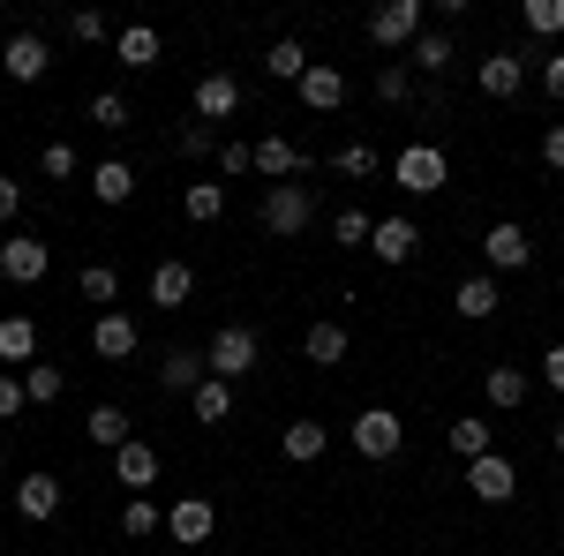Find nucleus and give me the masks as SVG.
<instances>
[{
  "label": "nucleus",
  "mask_w": 564,
  "mask_h": 556,
  "mask_svg": "<svg viewBox=\"0 0 564 556\" xmlns=\"http://www.w3.org/2000/svg\"><path fill=\"white\" fill-rule=\"evenodd\" d=\"M204 361H212L218 384H241V377H257V369H263V339L249 331V324H226V331H212Z\"/></svg>",
  "instance_id": "2"
},
{
  "label": "nucleus",
  "mask_w": 564,
  "mask_h": 556,
  "mask_svg": "<svg viewBox=\"0 0 564 556\" xmlns=\"http://www.w3.org/2000/svg\"><path fill=\"white\" fill-rule=\"evenodd\" d=\"M542 384L564 399V346H550V353H542Z\"/></svg>",
  "instance_id": "50"
},
{
  "label": "nucleus",
  "mask_w": 564,
  "mask_h": 556,
  "mask_svg": "<svg viewBox=\"0 0 564 556\" xmlns=\"http://www.w3.org/2000/svg\"><path fill=\"white\" fill-rule=\"evenodd\" d=\"M263 76L302 84V76H308V45H302V39H271V45H263Z\"/></svg>",
  "instance_id": "30"
},
{
  "label": "nucleus",
  "mask_w": 564,
  "mask_h": 556,
  "mask_svg": "<svg viewBox=\"0 0 564 556\" xmlns=\"http://www.w3.org/2000/svg\"><path fill=\"white\" fill-rule=\"evenodd\" d=\"M459 61V45H452V31H422V39L406 45V76H444Z\"/></svg>",
  "instance_id": "20"
},
{
  "label": "nucleus",
  "mask_w": 564,
  "mask_h": 556,
  "mask_svg": "<svg viewBox=\"0 0 564 556\" xmlns=\"http://www.w3.org/2000/svg\"><path fill=\"white\" fill-rule=\"evenodd\" d=\"M377 166H384V159H377L369 143H347V151H332V173H347V181H369Z\"/></svg>",
  "instance_id": "42"
},
{
  "label": "nucleus",
  "mask_w": 564,
  "mask_h": 556,
  "mask_svg": "<svg viewBox=\"0 0 564 556\" xmlns=\"http://www.w3.org/2000/svg\"><path fill=\"white\" fill-rule=\"evenodd\" d=\"M520 23L534 31V39H564V0H527Z\"/></svg>",
  "instance_id": "38"
},
{
  "label": "nucleus",
  "mask_w": 564,
  "mask_h": 556,
  "mask_svg": "<svg viewBox=\"0 0 564 556\" xmlns=\"http://www.w3.org/2000/svg\"><path fill=\"white\" fill-rule=\"evenodd\" d=\"M452 308H459L467 324H489V316L505 308V279H489V271H475V279H459V286H452Z\"/></svg>",
  "instance_id": "15"
},
{
  "label": "nucleus",
  "mask_w": 564,
  "mask_h": 556,
  "mask_svg": "<svg viewBox=\"0 0 564 556\" xmlns=\"http://www.w3.org/2000/svg\"><path fill=\"white\" fill-rule=\"evenodd\" d=\"M542 166L564 173V121H550V129H542Z\"/></svg>",
  "instance_id": "49"
},
{
  "label": "nucleus",
  "mask_w": 564,
  "mask_h": 556,
  "mask_svg": "<svg viewBox=\"0 0 564 556\" xmlns=\"http://www.w3.org/2000/svg\"><path fill=\"white\" fill-rule=\"evenodd\" d=\"M68 39L76 45H113V23H106L98 8H76V15H68Z\"/></svg>",
  "instance_id": "40"
},
{
  "label": "nucleus",
  "mask_w": 564,
  "mask_h": 556,
  "mask_svg": "<svg viewBox=\"0 0 564 556\" xmlns=\"http://www.w3.org/2000/svg\"><path fill=\"white\" fill-rule=\"evenodd\" d=\"M181 211L196 218V226L226 218V181H188V188H181Z\"/></svg>",
  "instance_id": "33"
},
{
  "label": "nucleus",
  "mask_w": 564,
  "mask_h": 556,
  "mask_svg": "<svg viewBox=\"0 0 564 556\" xmlns=\"http://www.w3.org/2000/svg\"><path fill=\"white\" fill-rule=\"evenodd\" d=\"M557 556H564V534H557Z\"/></svg>",
  "instance_id": "53"
},
{
  "label": "nucleus",
  "mask_w": 564,
  "mask_h": 556,
  "mask_svg": "<svg viewBox=\"0 0 564 556\" xmlns=\"http://www.w3.org/2000/svg\"><path fill=\"white\" fill-rule=\"evenodd\" d=\"M550 451H557V459H564V422H557V428H550Z\"/></svg>",
  "instance_id": "51"
},
{
  "label": "nucleus",
  "mask_w": 564,
  "mask_h": 556,
  "mask_svg": "<svg viewBox=\"0 0 564 556\" xmlns=\"http://www.w3.org/2000/svg\"><path fill=\"white\" fill-rule=\"evenodd\" d=\"M113 61H121V68H159V61H166V39H159L151 23H129V31H113Z\"/></svg>",
  "instance_id": "19"
},
{
  "label": "nucleus",
  "mask_w": 564,
  "mask_h": 556,
  "mask_svg": "<svg viewBox=\"0 0 564 556\" xmlns=\"http://www.w3.org/2000/svg\"><path fill=\"white\" fill-rule=\"evenodd\" d=\"M0 361H15V369L39 361V324L31 316H0Z\"/></svg>",
  "instance_id": "29"
},
{
  "label": "nucleus",
  "mask_w": 564,
  "mask_h": 556,
  "mask_svg": "<svg viewBox=\"0 0 564 556\" xmlns=\"http://www.w3.org/2000/svg\"><path fill=\"white\" fill-rule=\"evenodd\" d=\"M204 377H212L204 346H166V353H159V384H166V391H196Z\"/></svg>",
  "instance_id": "18"
},
{
  "label": "nucleus",
  "mask_w": 564,
  "mask_h": 556,
  "mask_svg": "<svg viewBox=\"0 0 564 556\" xmlns=\"http://www.w3.org/2000/svg\"><path fill=\"white\" fill-rule=\"evenodd\" d=\"M430 31V15H422V0H384V8H369V39L384 45V53H406V45Z\"/></svg>",
  "instance_id": "5"
},
{
  "label": "nucleus",
  "mask_w": 564,
  "mask_h": 556,
  "mask_svg": "<svg viewBox=\"0 0 564 556\" xmlns=\"http://www.w3.org/2000/svg\"><path fill=\"white\" fill-rule=\"evenodd\" d=\"M294 90H302L308 113H339V106H347V76H339L332 61H308V76H302Z\"/></svg>",
  "instance_id": "17"
},
{
  "label": "nucleus",
  "mask_w": 564,
  "mask_h": 556,
  "mask_svg": "<svg viewBox=\"0 0 564 556\" xmlns=\"http://www.w3.org/2000/svg\"><path fill=\"white\" fill-rule=\"evenodd\" d=\"M23 406H31V399H23V377H15V369H0V422H15Z\"/></svg>",
  "instance_id": "46"
},
{
  "label": "nucleus",
  "mask_w": 564,
  "mask_h": 556,
  "mask_svg": "<svg viewBox=\"0 0 564 556\" xmlns=\"http://www.w3.org/2000/svg\"><path fill=\"white\" fill-rule=\"evenodd\" d=\"M475 90H481V98H505V106H512V98L527 90V53L497 45V53H489V61L475 68Z\"/></svg>",
  "instance_id": "10"
},
{
  "label": "nucleus",
  "mask_w": 564,
  "mask_h": 556,
  "mask_svg": "<svg viewBox=\"0 0 564 556\" xmlns=\"http://www.w3.org/2000/svg\"><path fill=\"white\" fill-rule=\"evenodd\" d=\"M534 76H542V90L564 106V45H550V53H534Z\"/></svg>",
  "instance_id": "45"
},
{
  "label": "nucleus",
  "mask_w": 564,
  "mask_h": 556,
  "mask_svg": "<svg viewBox=\"0 0 564 556\" xmlns=\"http://www.w3.org/2000/svg\"><path fill=\"white\" fill-rule=\"evenodd\" d=\"M444 444H452V451H459V459L475 467V459H489V451H497V428L481 422V414H459V422L444 428Z\"/></svg>",
  "instance_id": "27"
},
{
  "label": "nucleus",
  "mask_w": 564,
  "mask_h": 556,
  "mask_svg": "<svg viewBox=\"0 0 564 556\" xmlns=\"http://www.w3.org/2000/svg\"><path fill=\"white\" fill-rule=\"evenodd\" d=\"M174 151H181V159H204V151L218 159V129H204V121H188V129H174Z\"/></svg>",
  "instance_id": "44"
},
{
  "label": "nucleus",
  "mask_w": 564,
  "mask_h": 556,
  "mask_svg": "<svg viewBox=\"0 0 564 556\" xmlns=\"http://www.w3.org/2000/svg\"><path fill=\"white\" fill-rule=\"evenodd\" d=\"M369 226H377L369 211H332V241L339 249H369Z\"/></svg>",
  "instance_id": "41"
},
{
  "label": "nucleus",
  "mask_w": 564,
  "mask_h": 556,
  "mask_svg": "<svg viewBox=\"0 0 564 556\" xmlns=\"http://www.w3.org/2000/svg\"><path fill=\"white\" fill-rule=\"evenodd\" d=\"M45 271H53V241H39V233H8L0 241V279L8 286H39Z\"/></svg>",
  "instance_id": "7"
},
{
  "label": "nucleus",
  "mask_w": 564,
  "mask_h": 556,
  "mask_svg": "<svg viewBox=\"0 0 564 556\" xmlns=\"http://www.w3.org/2000/svg\"><path fill=\"white\" fill-rule=\"evenodd\" d=\"M279 451H286L294 467H316V459L332 451V428H324V422H286V436H279Z\"/></svg>",
  "instance_id": "28"
},
{
  "label": "nucleus",
  "mask_w": 564,
  "mask_h": 556,
  "mask_svg": "<svg viewBox=\"0 0 564 556\" xmlns=\"http://www.w3.org/2000/svg\"><path fill=\"white\" fill-rule=\"evenodd\" d=\"M257 226L271 233V241H294V233H308L316 226V188L308 181H271L257 204Z\"/></svg>",
  "instance_id": "1"
},
{
  "label": "nucleus",
  "mask_w": 564,
  "mask_h": 556,
  "mask_svg": "<svg viewBox=\"0 0 564 556\" xmlns=\"http://www.w3.org/2000/svg\"><path fill=\"white\" fill-rule=\"evenodd\" d=\"M159 556H188V549H159Z\"/></svg>",
  "instance_id": "52"
},
{
  "label": "nucleus",
  "mask_w": 564,
  "mask_h": 556,
  "mask_svg": "<svg viewBox=\"0 0 564 556\" xmlns=\"http://www.w3.org/2000/svg\"><path fill=\"white\" fill-rule=\"evenodd\" d=\"M113 481H121L129 497H151V481H159V451H151L143 436H129V444L113 451Z\"/></svg>",
  "instance_id": "16"
},
{
  "label": "nucleus",
  "mask_w": 564,
  "mask_h": 556,
  "mask_svg": "<svg viewBox=\"0 0 564 556\" xmlns=\"http://www.w3.org/2000/svg\"><path fill=\"white\" fill-rule=\"evenodd\" d=\"M159 526H166V512H159L151 497H129V504H121V534H135V542H151Z\"/></svg>",
  "instance_id": "37"
},
{
  "label": "nucleus",
  "mask_w": 564,
  "mask_h": 556,
  "mask_svg": "<svg viewBox=\"0 0 564 556\" xmlns=\"http://www.w3.org/2000/svg\"><path fill=\"white\" fill-rule=\"evenodd\" d=\"M166 534H174V549H204L218 534V504L212 497H174L166 504Z\"/></svg>",
  "instance_id": "8"
},
{
  "label": "nucleus",
  "mask_w": 564,
  "mask_h": 556,
  "mask_svg": "<svg viewBox=\"0 0 564 556\" xmlns=\"http://www.w3.org/2000/svg\"><path fill=\"white\" fill-rule=\"evenodd\" d=\"M399 444H406V422H399L391 406H361V414H354V451H361V459L384 467V459H399Z\"/></svg>",
  "instance_id": "6"
},
{
  "label": "nucleus",
  "mask_w": 564,
  "mask_h": 556,
  "mask_svg": "<svg viewBox=\"0 0 564 556\" xmlns=\"http://www.w3.org/2000/svg\"><path fill=\"white\" fill-rule=\"evenodd\" d=\"M527 391H534V377H527V369H512V361H497V369L481 377V399H489L497 414H512V406H527Z\"/></svg>",
  "instance_id": "23"
},
{
  "label": "nucleus",
  "mask_w": 564,
  "mask_h": 556,
  "mask_svg": "<svg viewBox=\"0 0 564 556\" xmlns=\"http://www.w3.org/2000/svg\"><path fill=\"white\" fill-rule=\"evenodd\" d=\"M129 121H135V113H129V98H121V90H98V98H90V129L121 135Z\"/></svg>",
  "instance_id": "36"
},
{
  "label": "nucleus",
  "mask_w": 564,
  "mask_h": 556,
  "mask_svg": "<svg viewBox=\"0 0 564 556\" xmlns=\"http://www.w3.org/2000/svg\"><path fill=\"white\" fill-rule=\"evenodd\" d=\"M188 106H196V121H204V129L234 121V113H241V76H234V68H212V76H196V98H188Z\"/></svg>",
  "instance_id": "9"
},
{
  "label": "nucleus",
  "mask_w": 564,
  "mask_h": 556,
  "mask_svg": "<svg viewBox=\"0 0 564 556\" xmlns=\"http://www.w3.org/2000/svg\"><path fill=\"white\" fill-rule=\"evenodd\" d=\"M414 98V76H406V61H384L377 68V106H406Z\"/></svg>",
  "instance_id": "39"
},
{
  "label": "nucleus",
  "mask_w": 564,
  "mask_h": 556,
  "mask_svg": "<svg viewBox=\"0 0 564 556\" xmlns=\"http://www.w3.org/2000/svg\"><path fill=\"white\" fill-rule=\"evenodd\" d=\"M84 181H90V196H98L106 211H113V204H129V196H135V166H129V159H98V166H90Z\"/></svg>",
  "instance_id": "21"
},
{
  "label": "nucleus",
  "mask_w": 564,
  "mask_h": 556,
  "mask_svg": "<svg viewBox=\"0 0 564 556\" xmlns=\"http://www.w3.org/2000/svg\"><path fill=\"white\" fill-rule=\"evenodd\" d=\"M467 489H475V504H512V497H520V467H512L505 451H489V459L467 467Z\"/></svg>",
  "instance_id": "12"
},
{
  "label": "nucleus",
  "mask_w": 564,
  "mask_h": 556,
  "mask_svg": "<svg viewBox=\"0 0 564 556\" xmlns=\"http://www.w3.org/2000/svg\"><path fill=\"white\" fill-rule=\"evenodd\" d=\"M15 218H23V181L0 173V226H15Z\"/></svg>",
  "instance_id": "48"
},
{
  "label": "nucleus",
  "mask_w": 564,
  "mask_h": 556,
  "mask_svg": "<svg viewBox=\"0 0 564 556\" xmlns=\"http://www.w3.org/2000/svg\"><path fill=\"white\" fill-rule=\"evenodd\" d=\"M347 346H354V339H347V324H332V316L302 331V353L316 361V369H339V361H347Z\"/></svg>",
  "instance_id": "26"
},
{
  "label": "nucleus",
  "mask_w": 564,
  "mask_h": 556,
  "mask_svg": "<svg viewBox=\"0 0 564 556\" xmlns=\"http://www.w3.org/2000/svg\"><path fill=\"white\" fill-rule=\"evenodd\" d=\"M0 68H8L15 84H39L45 68H53V45H45L39 31H15V39L0 45Z\"/></svg>",
  "instance_id": "14"
},
{
  "label": "nucleus",
  "mask_w": 564,
  "mask_h": 556,
  "mask_svg": "<svg viewBox=\"0 0 564 556\" xmlns=\"http://www.w3.org/2000/svg\"><path fill=\"white\" fill-rule=\"evenodd\" d=\"M135 346H143V331H135L129 308H106V316L90 324V353H98V361H129Z\"/></svg>",
  "instance_id": "13"
},
{
  "label": "nucleus",
  "mask_w": 564,
  "mask_h": 556,
  "mask_svg": "<svg viewBox=\"0 0 564 556\" xmlns=\"http://www.w3.org/2000/svg\"><path fill=\"white\" fill-rule=\"evenodd\" d=\"M61 391H68V377H61L53 361H31V369H23V399H31V406H53Z\"/></svg>",
  "instance_id": "35"
},
{
  "label": "nucleus",
  "mask_w": 564,
  "mask_h": 556,
  "mask_svg": "<svg viewBox=\"0 0 564 556\" xmlns=\"http://www.w3.org/2000/svg\"><path fill=\"white\" fill-rule=\"evenodd\" d=\"M84 436L98 444V451H121V444H129V414H121V406H90Z\"/></svg>",
  "instance_id": "32"
},
{
  "label": "nucleus",
  "mask_w": 564,
  "mask_h": 556,
  "mask_svg": "<svg viewBox=\"0 0 564 556\" xmlns=\"http://www.w3.org/2000/svg\"><path fill=\"white\" fill-rule=\"evenodd\" d=\"M391 181H399L406 196H436V188L452 181V166H444V143H406V151L391 159Z\"/></svg>",
  "instance_id": "4"
},
{
  "label": "nucleus",
  "mask_w": 564,
  "mask_h": 556,
  "mask_svg": "<svg viewBox=\"0 0 564 556\" xmlns=\"http://www.w3.org/2000/svg\"><path fill=\"white\" fill-rule=\"evenodd\" d=\"M188 294H196V271L181 257H166L159 271H151V308H188Z\"/></svg>",
  "instance_id": "25"
},
{
  "label": "nucleus",
  "mask_w": 564,
  "mask_h": 556,
  "mask_svg": "<svg viewBox=\"0 0 564 556\" xmlns=\"http://www.w3.org/2000/svg\"><path fill=\"white\" fill-rule=\"evenodd\" d=\"M188 406H196V422H204V428L234 422V384H218V377H204V384L188 391Z\"/></svg>",
  "instance_id": "31"
},
{
  "label": "nucleus",
  "mask_w": 564,
  "mask_h": 556,
  "mask_svg": "<svg viewBox=\"0 0 564 556\" xmlns=\"http://www.w3.org/2000/svg\"><path fill=\"white\" fill-rule=\"evenodd\" d=\"M218 173H257V143H218Z\"/></svg>",
  "instance_id": "47"
},
{
  "label": "nucleus",
  "mask_w": 564,
  "mask_h": 556,
  "mask_svg": "<svg viewBox=\"0 0 564 556\" xmlns=\"http://www.w3.org/2000/svg\"><path fill=\"white\" fill-rule=\"evenodd\" d=\"M76 294L84 301H98V316L121 301V279H113V263H84V279H76Z\"/></svg>",
  "instance_id": "34"
},
{
  "label": "nucleus",
  "mask_w": 564,
  "mask_h": 556,
  "mask_svg": "<svg viewBox=\"0 0 564 556\" xmlns=\"http://www.w3.org/2000/svg\"><path fill=\"white\" fill-rule=\"evenodd\" d=\"M15 512L31 519V526H45V519L61 512V481H53V473H23V481H15Z\"/></svg>",
  "instance_id": "22"
},
{
  "label": "nucleus",
  "mask_w": 564,
  "mask_h": 556,
  "mask_svg": "<svg viewBox=\"0 0 564 556\" xmlns=\"http://www.w3.org/2000/svg\"><path fill=\"white\" fill-rule=\"evenodd\" d=\"M39 173H45V181H76V173H84V159H76L68 143H45V151H39Z\"/></svg>",
  "instance_id": "43"
},
{
  "label": "nucleus",
  "mask_w": 564,
  "mask_h": 556,
  "mask_svg": "<svg viewBox=\"0 0 564 556\" xmlns=\"http://www.w3.org/2000/svg\"><path fill=\"white\" fill-rule=\"evenodd\" d=\"M527 263H534V233H527L520 218H497V226L481 233V271L505 279V271H527Z\"/></svg>",
  "instance_id": "3"
},
{
  "label": "nucleus",
  "mask_w": 564,
  "mask_h": 556,
  "mask_svg": "<svg viewBox=\"0 0 564 556\" xmlns=\"http://www.w3.org/2000/svg\"><path fill=\"white\" fill-rule=\"evenodd\" d=\"M414 249H422V226H414L406 211H391V218L369 226V257L377 263H414Z\"/></svg>",
  "instance_id": "11"
},
{
  "label": "nucleus",
  "mask_w": 564,
  "mask_h": 556,
  "mask_svg": "<svg viewBox=\"0 0 564 556\" xmlns=\"http://www.w3.org/2000/svg\"><path fill=\"white\" fill-rule=\"evenodd\" d=\"M257 173H263V181H294V173H308V151H302V143H286V135H263V143H257Z\"/></svg>",
  "instance_id": "24"
}]
</instances>
